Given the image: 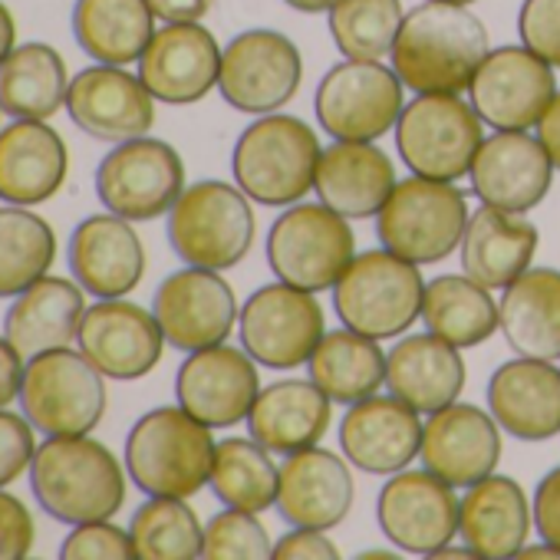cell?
Here are the masks:
<instances>
[{
	"instance_id": "6da1fadb",
	"label": "cell",
	"mask_w": 560,
	"mask_h": 560,
	"mask_svg": "<svg viewBox=\"0 0 560 560\" xmlns=\"http://www.w3.org/2000/svg\"><path fill=\"white\" fill-rule=\"evenodd\" d=\"M491 40L478 14L462 4L422 0L406 11L389 67L409 93H468Z\"/></svg>"
},
{
	"instance_id": "7a4b0ae2",
	"label": "cell",
	"mask_w": 560,
	"mask_h": 560,
	"mask_svg": "<svg viewBox=\"0 0 560 560\" xmlns=\"http://www.w3.org/2000/svg\"><path fill=\"white\" fill-rule=\"evenodd\" d=\"M27 475L40 511L67 527L116 517L129 494L126 462L90 435L44 439Z\"/></svg>"
},
{
	"instance_id": "3957f363",
	"label": "cell",
	"mask_w": 560,
	"mask_h": 560,
	"mask_svg": "<svg viewBox=\"0 0 560 560\" xmlns=\"http://www.w3.org/2000/svg\"><path fill=\"white\" fill-rule=\"evenodd\" d=\"M320 136L311 122L288 113L257 116L234 142V185L264 208H291L314 191Z\"/></svg>"
},
{
	"instance_id": "277c9868",
	"label": "cell",
	"mask_w": 560,
	"mask_h": 560,
	"mask_svg": "<svg viewBox=\"0 0 560 560\" xmlns=\"http://www.w3.org/2000/svg\"><path fill=\"white\" fill-rule=\"evenodd\" d=\"M214 429L182 406L149 409L126 435L129 481L152 498H191L211 481Z\"/></svg>"
},
{
	"instance_id": "5b68a950",
	"label": "cell",
	"mask_w": 560,
	"mask_h": 560,
	"mask_svg": "<svg viewBox=\"0 0 560 560\" xmlns=\"http://www.w3.org/2000/svg\"><path fill=\"white\" fill-rule=\"evenodd\" d=\"M422 267L380 244L350 260L334 288V311L343 327L383 343L406 337L422 320Z\"/></svg>"
},
{
	"instance_id": "8992f818",
	"label": "cell",
	"mask_w": 560,
	"mask_h": 560,
	"mask_svg": "<svg viewBox=\"0 0 560 560\" xmlns=\"http://www.w3.org/2000/svg\"><path fill=\"white\" fill-rule=\"evenodd\" d=\"M165 234L182 264L224 273L237 267L254 247V201L234 182H191L165 214Z\"/></svg>"
},
{
	"instance_id": "52a82bcc",
	"label": "cell",
	"mask_w": 560,
	"mask_h": 560,
	"mask_svg": "<svg viewBox=\"0 0 560 560\" xmlns=\"http://www.w3.org/2000/svg\"><path fill=\"white\" fill-rule=\"evenodd\" d=\"M357 257V234L350 218L324 201H298L277 214L267 231V267L273 280L324 294L334 291Z\"/></svg>"
},
{
	"instance_id": "ba28073f",
	"label": "cell",
	"mask_w": 560,
	"mask_h": 560,
	"mask_svg": "<svg viewBox=\"0 0 560 560\" xmlns=\"http://www.w3.org/2000/svg\"><path fill=\"white\" fill-rule=\"evenodd\" d=\"M468 218V198L458 182L409 175L380 208L376 234L386 250L429 267L458 250Z\"/></svg>"
},
{
	"instance_id": "9c48e42d",
	"label": "cell",
	"mask_w": 560,
	"mask_h": 560,
	"mask_svg": "<svg viewBox=\"0 0 560 560\" xmlns=\"http://www.w3.org/2000/svg\"><path fill=\"white\" fill-rule=\"evenodd\" d=\"M21 412L50 435H93L106 416V376L77 347L47 350L27 360L21 383Z\"/></svg>"
},
{
	"instance_id": "30bf717a",
	"label": "cell",
	"mask_w": 560,
	"mask_h": 560,
	"mask_svg": "<svg viewBox=\"0 0 560 560\" xmlns=\"http://www.w3.org/2000/svg\"><path fill=\"white\" fill-rule=\"evenodd\" d=\"M393 132L399 162L412 175L439 182L465 178L485 142L481 116L458 93H419L406 103Z\"/></svg>"
},
{
	"instance_id": "8fae6325",
	"label": "cell",
	"mask_w": 560,
	"mask_h": 560,
	"mask_svg": "<svg viewBox=\"0 0 560 560\" xmlns=\"http://www.w3.org/2000/svg\"><path fill=\"white\" fill-rule=\"evenodd\" d=\"M406 109V86L383 60L334 63L314 96L320 129L337 142H376L396 129Z\"/></svg>"
},
{
	"instance_id": "7c38bea8",
	"label": "cell",
	"mask_w": 560,
	"mask_h": 560,
	"mask_svg": "<svg viewBox=\"0 0 560 560\" xmlns=\"http://www.w3.org/2000/svg\"><path fill=\"white\" fill-rule=\"evenodd\" d=\"M301 47L280 31L250 27L231 37L221 50L218 96L244 116L280 113L301 93Z\"/></svg>"
},
{
	"instance_id": "4fadbf2b",
	"label": "cell",
	"mask_w": 560,
	"mask_h": 560,
	"mask_svg": "<svg viewBox=\"0 0 560 560\" xmlns=\"http://www.w3.org/2000/svg\"><path fill=\"white\" fill-rule=\"evenodd\" d=\"M327 334V314L317 294L291 288L284 280L257 288L237 314L241 347L257 366L267 370H298L307 366L311 353Z\"/></svg>"
},
{
	"instance_id": "5bb4252c",
	"label": "cell",
	"mask_w": 560,
	"mask_h": 560,
	"mask_svg": "<svg viewBox=\"0 0 560 560\" xmlns=\"http://www.w3.org/2000/svg\"><path fill=\"white\" fill-rule=\"evenodd\" d=\"M93 188L106 211L129 218L132 224L155 221L168 214L185 191V162L168 142L139 136L103 155Z\"/></svg>"
},
{
	"instance_id": "9a60e30c",
	"label": "cell",
	"mask_w": 560,
	"mask_h": 560,
	"mask_svg": "<svg viewBox=\"0 0 560 560\" xmlns=\"http://www.w3.org/2000/svg\"><path fill=\"white\" fill-rule=\"evenodd\" d=\"M152 314L168 347L178 353H195L228 343V337L237 330L241 307L221 270L185 264L155 288Z\"/></svg>"
},
{
	"instance_id": "2e32d148",
	"label": "cell",
	"mask_w": 560,
	"mask_h": 560,
	"mask_svg": "<svg viewBox=\"0 0 560 560\" xmlns=\"http://www.w3.org/2000/svg\"><path fill=\"white\" fill-rule=\"evenodd\" d=\"M458 488L429 468H402L389 475L376 498L383 537L412 557H432L458 537Z\"/></svg>"
},
{
	"instance_id": "e0dca14e",
	"label": "cell",
	"mask_w": 560,
	"mask_h": 560,
	"mask_svg": "<svg viewBox=\"0 0 560 560\" xmlns=\"http://www.w3.org/2000/svg\"><path fill=\"white\" fill-rule=\"evenodd\" d=\"M553 96V67L530 54L524 44H504L488 50L468 86V103L494 132L534 129Z\"/></svg>"
},
{
	"instance_id": "ac0fdd59",
	"label": "cell",
	"mask_w": 560,
	"mask_h": 560,
	"mask_svg": "<svg viewBox=\"0 0 560 560\" xmlns=\"http://www.w3.org/2000/svg\"><path fill=\"white\" fill-rule=\"evenodd\" d=\"M175 373V402L208 429H231L247 422V412L260 393L257 363L244 347L218 343L185 353Z\"/></svg>"
},
{
	"instance_id": "d6986e66",
	"label": "cell",
	"mask_w": 560,
	"mask_h": 560,
	"mask_svg": "<svg viewBox=\"0 0 560 560\" xmlns=\"http://www.w3.org/2000/svg\"><path fill=\"white\" fill-rule=\"evenodd\" d=\"M77 347L106 380L136 383L159 366L165 334L152 311L126 298H109L86 307Z\"/></svg>"
},
{
	"instance_id": "ffe728a7",
	"label": "cell",
	"mask_w": 560,
	"mask_h": 560,
	"mask_svg": "<svg viewBox=\"0 0 560 560\" xmlns=\"http://www.w3.org/2000/svg\"><path fill=\"white\" fill-rule=\"evenodd\" d=\"M221 44L201 21L162 24L139 57V80L165 106H195L218 90Z\"/></svg>"
},
{
	"instance_id": "44dd1931",
	"label": "cell",
	"mask_w": 560,
	"mask_h": 560,
	"mask_svg": "<svg viewBox=\"0 0 560 560\" xmlns=\"http://www.w3.org/2000/svg\"><path fill=\"white\" fill-rule=\"evenodd\" d=\"M553 162L530 129H508L485 136L471 168L468 182L481 205L527 214L534 211L550 185H553Z\"/></svg>"
},
{
	"instance_id": "7402d4cb",
	"label": "cell",
	"mask_w": 560,
	"mask_h": 560,
	"mask_svg": "<svg viewBox=\"0 0 560 560\" xmlns=\"http://www.w3.org/2000/svg\"><path fill=\"white\" fill-rule=\"evenodd\" d=\"M70 122L100 142H129L149 136L155 122V96L139 73L113 63H93L70 80L67 93Z\"/></svg>"
},
{
	"instance_id": "603a6c76",
	"label": "cell",
	"mask_w": 560,
	"mask_h": 560,
	"mask_svg": "<svg viewBox=\"0 0 560 560\" xmlns=\"http://www.w3.org/2000/svg\"><path fill=\"white\" fill-rule=\"evenodd\" d=\"M67 264L77 284L96 298H129L145 277V244L129 218L113 211L83 218L67 241Z\"/></svg>"
},
{
	"instance_id": "cb8c5ba5",
	"label": "cell",
	"mask_w": 560,
	"mask_h": 560,
	"mask_svg": "<svg viewBox=\"0 0 560 560\" xmlns=\"http://www.w3.org/2000/svg\"><path fill=\"white\" fill-rule=\"evenodd\" d=\"M353 501L357 481L347 455H337L324 445H311L304 452L284 455V462H280L273 508L288 524L334 530L350 517Z\"/></svg>"
},
{
	"instance_id": "d4e9b609",
	"label": "cell",
	"mask_w": 560,
	"mask_h": 560,
	"mask_svg": "<svg viewBox=\"0 0 560 560\" xmlns=\"http://www.w3.org/2000/svg\"><path fill=\"white\" fill-rule=\"evenodd\" d=\"M422 468L465 491L501 465V425L488 409L452 402L422 422Z\"/></svg>"
},
{
	"instance_id": "484cf974",
	"label": "cell",
	"mask_w": 560,
	"mask_h": 560,
	"mask_svg": "<svg viewBox=\"0 0 560 560\" xmlns=\"http://www.w3.org/2000/svg\"><path fill=\"white\" fill-rule=\"evenodd\" d=\"M422 416L399 396H370L347 409L340 422V452L366 475H396L419 458Z\"/></svg>"
},
{
	"instance_id": "4316f807",
	"label": "cell",
	"mask_w": 560,
	"mask_h": 560,
	"mask_svg": "<svg viewBox=\"0 0 560 560\" xmlns=\"http://www.w3.org/2000/svg\"><path fill=\"white\" fill-rule=\"evenodd\" d=\"M488 412L517 442L560 435V366L530 357L501 363L488 380Z\"/></svg>"
},
{
	"instance_id": "83f0119b",
	"label": "cell",
	"mask_w": 560,
	"mask_h": 560,
	"mask_svg": "<svg viewBox=\"0 0 560 560\" xmlns=\"http://www.w3.org/2000/svg\"><path fill=\"white\" fill-rule=\"evenodd\" d=\"M70 175V149L50 119H14L0 129V201L34 208Z\"/></svg>"
},
{
	"instance_id": "f1b7e54d",
	"label": "cell",
	"mask_w": 560,
	"mask_h": 560,
	"mask_svg": "<svg viewBox=\"0 0 560 560\" xmlns=\"http://www.w3.org/2000/svg\"><path fill=\"white\" fill-rule=\"evenodd\" d=\"M534 511L527 491L511 478L491 471L465 488L458 498V537L481 560H511L530 540Z\"/></svg>"
},
{
	"instance_id": "f546056e",
	"label": "cell",
	"mask_w": 560,
	"mask_h": 560,
	"mask_svg": "<svg viewBox=\"0 0 560 560\" xmlns=\"http://www.w3.org/2000/svg\"><path fill=\"white\" fill-rule=\"evenodd\" d=\"M334 422V402L314 380H277L260 386L250 412L247 435L273 455H294L320 445Z\"/></svg>"
},
{
	"instance_id": "4dcf8cb0",
	"label": "cell",
	"mask_w": 560,
	"mask_h": 560,
	"mask_svg": "<svg viewBox=\"0 0 560 560\" xmlns=\"http://www.w3.org/2000/svg\"><path fill=\"white\" fill-rule=\"evenodd\" d=\"M399 185L396 162L376 142H337L324 149L314 191L317 198L350 221L376 218L393 188Z\"/></svg>"
},
{
	"instance_id": "1f68e13d",
	"label": "cell",
	"mask_w": 560,
	"mask_h": 560,
	"mask_svg": "<svg viewBox=\"0 0 560 560\" xmlns=\"http://www.w3.org/2000/svg\"><path fill=\"white\" fill-rule=\"evenodd\" d=\"M468 370L462 350L435 334H406L386 353V389L412 406L419 416H432L458 402Z\"/></svg>"
},
{
	"instance_id": "d6a6232c",
	"label": "cell",
	"mask_w": 560,
	"mask_h": 560,
	"mask_svg": "<svg viewBox=\"0 0 560 560\" xmlns=\"http://www.w3.org/2000/svg\"><path fill=\"white\" fill-rule=\"evenodd\" d=\"M537 244L540 231L534 221L514 211L481 205L478 211H471L458 244L462 273H468L488 291H504L511 280L534 267Z\"/></svg>"
},
{
	"instance_id": "836d02e7",
	"label": "cell",
	"mask_w": 560,
	"mask_h": 560,
	"mask_svg": "<svg viewBox=\"0 0 560 560\" xmlns=\"http://www.w3.org/2000/svg\"><path fill=\"white\" fill-rule=\"evenodd\" d=\"M86 307V291L77 280L47 273L11 301L4 314V337L24 360L73 347Z\"/></svg>"
},
{
	"instance_id": "e575fe53",
	"label": "cell",
	"mask_w": 560,
	"mask_h": 560,
	"mask_svg": "<svg viewBox=\"0 0 560 560\" xmlns=\"http://www.w3.org/2000/svg\"><path fill=\"white\" fill-rule=\"evenodd\" d=\"M501 334L517 357L560 360V270L527 267L501 291Z\"/></svg>"
},
{
	"instance_id": "d590c367",
	"label": "cell",
	"mask_w": 560,
	"mask_h": 560,
	"mask_svg": "<svg viewBox=\"0 0 560 560\" xmlns=\"http://www.w3.org/2000/svg\"><path fill=\"white\" fill-rule=\"evenodd\" d=\"M149 0H77L70 27L77 47L93 63L132 67L145 54L155 27Z\"/></svg>"
},
{
	"instance_id": "8d00e7d4",
	"label": "cell",
	"mask_w": 560,
	"mask_h": 560,
	"mask_svg": "<svg viewBox=\"0 0 560 560\" xmlns=\"http://www.w3.org/2000/svg\"><path fill=\"white\" fill-rule=\"evenodd\" d=\"M70 70L57 47L18 44L0 63V109L11 119H54L67 109Z\"/></svg>"
},
{
	"instance_id": "74e56055",
	"label": "cell",
	"mask_w": 560,
	"mask_h": 560,
	"mask_svg": "<svg viewBox=\"0 0 560 560\" xmlns=\"http://www.w3.org/2000/svg\"><path fill=\"white\" fill-rule=\"evenodd\" d=\"M422 324L458 350H471L501 334L498 301L468 273H442L425 284Z\"/></svg>"
},
{
	"instance_id": "f35d334b",
	"label": "cell",
	"mask_w": 560,
	"mask_h": 560,
	"mask_svg": "<svg viewBox=\"0 0 560 560\" xmlns=\"http://www.w3.org/2000/svg\"><path fill=\"white\" fill-rule=\"evenodd\" d=\"M307 373L330 396V402L353 406L386 386V353L380 340L340 327L324 334L307 360Z\"/></svg>"
},
{
	"instance_id": "ab89813d",
	"label": "cell",
	"mask_w": 560,
	"mask_h": 560,
	"mask_svg": "<svg viewBox=\"0 0 560 560\" xmlns=\"http://www.w3.org/2000/svg\"><path fill=\"white\" fill-rule=\"evenodd\" d=\"M277 481H280V465L273 462V452H267L250 435L221 439L214 445L208 488L224 508L264 514L277 501Z\"/></svg>"
},
{
	"instance_id": "60d3db41",
	"label": "cell",
	"mask_w": 560,
	"mask_h": 560,
	"mask_svg": "<svg viewBox=\"0 0 560 560\" xmlns=\"http://www.w3.org/2000/svg\"><path fill=\"white\" fill-rule=\"evenodd\" d=\"M57 260L54 228L31 208H0V301H14L21 291L50 273Z\"/></svg>"
},
{
	"instance_id": "b9f144b4",
	"label": "cell",
	"mask_w": 560,
	"mask_h": 560,
	"mask_svg": "<svg viewBox=\"0 0 560 560\" xmlns=\"http://www.w3.org/2000/svg\"><path fill=\"white\" fill-rule=\"evenodd\" d=\"M129 534L139 560H195L201 557L205 524L188 498H152L129 517Z\"/></svg>"
},
{
	"instance_id": "7bdbcfd3",
	"label": "cell",
	"mask_w": 560,
	"mask_h": 560,
	"mask_svg": "<svg viewBox=\"0 0 560 560\" xmlns=\"http://www.w3.org/2000/svg\"><path fill=\"white\" fill-rule=\"evenodd\" d=\"M402 18V0H337L327 11V27L347 60H386Z\"/></svg>"
},
{
	"instance_id": "ee69618b",
	"label": "cell",
	"mask_w": 560,
	"mask_h": 560,
	"mask_svg": "<svg viewBox=\"0 0 560 560\" xmlns=\"http://www.w3.org/2000/svg\"><path fill=\"white\" fill-rule=\"evenodd\" d=\"M205 560H267L273 557V540L257 514L241 508H224L205 524Z\"/></svg>"
},
{
	"instance_id": "f6af8a7d",
	"label": "cell",
	"mask_w": 560,
	"mask_h": 560,
	"mask_svg": "<svg viewBox=\"0 0 560 560\" xmlns=\"http://www.w3.org/2000/svg\"><path fill=\"white\" fill-rule=\"evenodd\" d=\"M63 560H132L136 544L129 527H119L109 521H86L70 527V534L60 544Z\"/></svg>"
},
{
	"instance_id": "bcb514c9",
	"label": "cell",
	"mask_w": 560,
	"mask_h": 560,
	"mask_svg": "<svg viewBox=\"0 0 560 560\" xmlns=\"http://www.w3.org/2000/svg\"><path fill=\"white\" fill-rule=\"evenodd\" d=\"M517 37L530 54L560 70V0H521Z\"/></svg>"
},
{
	"instance_id": "7dc6e473",
	"label": "cell",
	"mask_w": 560,
	"mask_h": 560,
	"mask_svg": "<svg viewBox=\"0 0 560 560\" xmlns=\"http://www.w3.org/2000/svg\"><path fill=\"white\" fill-rule=\"evenodd\" d=\"M37 455V429L24 412L0 409V488H11L21 475L31 471Z\"/></svg>"
},
{
	"instance_id": "c3c4849f",
	"label": "cell",
	"mask_w": 560,
	"mask_h": 560,
	"mask_svg": "<svg viewBox=\"0 0 560 560\" xmlns=\"http://www.w3.org/2000/svg\"><path fill=\"white\" fill-rule=\"evenodd\" d=\"M37 540V527H34V514L31 508L0 488V560H21L34 550Z\"/></svg>"
},
{
	"instance_id": "681fc988",
	"label": "cell",
	"mask_w": 560,
	"mask_h": 560,
	"mask_svg": "<svg viewBox=\"0 0 560 560\" xmlns=\"http://www.w3.org/2000/svg\"><path fill=\"white\" fill-rule=\"evenodd\" d=\"M273 560H340V550L327 530L294 527L273 540Z\"/></svg>"
},
{
	"instance_id": "f907efd6",
	"label": "cell",
	"mask_w": 560,
	"mask_h": 560,
	"mask_svg": "<svg viewBox=\"0 0 560 560\" xmlns=\"http://www.w3.org/2000/svg\"><path fill=\"white\" fill-rule=\"evenodd\" d=\"M530 511H534V530L540 540L553 544L560 550V465L550 468L530 498Z\"/></svg>"
},
{
	"instance_id": "816d5d0a",
	"label": "cell",
	"mask_w": 560,
	"mask_h": 560,
	"mask_svg": "<svg viewBox=\"0 0 560 560\" xmlns=\"http://www.w3.org/2000/svg\"><path fill=\"white\" fill-rule=\"evenodd\" d=\"M24 366L27 360L14 350V343L8 337H0V409H8L21 396Z\"/></svg>"
},
{
	"instance_id": "f5cc1de1",
	"label": "cell",
	"mask_w": 560,
	"mask_h": 560,
	"mask_svg": "<svg viewBox=\"0 0 560 560\" xmlns=\"http://www.w3.org/2000/svg\"><path fill=\"white\" fill-rule=\"evenodd\" d=\"M149 8L162 24H185L201 21L214 8V0H149Z\"/></svg>"
},
{
	"instance_id": "db71d44e",
	"label": "cell",
	"mask_w": 560,
	"mask_h": 560,
	"mask_svg": "<svg viewBox=\"0 0 560 560\" xmlns=\"http://www.w3.org/2000/svg\"><path fill=\"white\" fill-rule=\"evenodd\" d=\"M534 132H537V139L544 142V149H547L553 168L560 172V90H557V96L550 100V106L544 109V116H540V122L534 126Z\"/></svg>"
},
{
	"instance_id": "11a10c76",
	"label": "cell",
	"mask_w": 560,
	"mask_h": 560,
	"mask_svg": "<svg viewBox=\"0 0 560 560\" xmlns=\"http://www.w3.org/2000/svg\"><path fill=\"white\" fill-rule=\"evenodd\" d=\"M18 47V21L11 14V8L0 0V63L8 60V54Z\"/></svg>"
},
{
	"instance_id": "9f6ffc18",
	"label": "cell",
	"mask_w": 560,
	"mask_h": 560,
	"mask_svg": "<svg viewBox=\"0 0 560 560\" xmlns=\"http://www.w3.org/2000/svg\"><path fill=\"white\" fill-rule=\"evenodd\" d=\"M284 4L298 14H327L337 0H284Z\"/></svg>"
},
{
	"instance_id": "6f0895ef",
	"label": "cell",
	"mask_w": 560,
	"mask_h": 560,
	"mask_svg": "<svg viewBox=\"0 0 560 560\" xmlns=\"http://www.w3.org/2000/svg\"><path fill=\"white\" fill-rule=\"evenodd\" d=\"M517 557H521V560H537V557H547V560H560V550H557L553 544L540 540V544H524Z\"/></svg>"
},
{
	"instance_id": "680465c9",
	"label": "cell",
	"mask_w": 560,
	"mask_h": 560,
	"mask_svg": "<svg viewBox=\"0 0 560 560\" xmlns=\"http://www.w3.org/2000/svg\"><path fill=\"white\" fill-rule=\"evenodd\" d=\"M455 544V540H452ZM452 544H445L442 550H435L429 560H458V557H475V550L468 547V544H462V547H452Z\"/></svg>"
},
{
	"instance_id": "91938a15",
	"label": "cell",
	"mask_w": 560,
	"mask_h": 560,
	"mask_svg": "<svg viewBox=\"0 0 560 560\" xmlns=\"http://www.w3.org/2000/svg\"><path fill=\"white\" fill-rule=\"evenodd\" d=\"M399 547H393V550H363L360 553V560H399Z\"/></svg>"
},
{
	"instance_id": "94428289",
	"label": "cell",
	"mask_w": 560,
	"mask_h": 560,
	"mask_svg": "<svg viewBox=\"0 0 560 560\" xmlns=\"http://www.w3.org/2000/svg\"><path fill=\"white\" fill-rule=\"evenodd\" d=\"M442 4H462V8H471L475 0H442Z\"/></svg>"
},
{
	"instance_id": "6125c7cd",
	"label": "cell",
	"mask_w": 560,
	"mask_h": 560,
	"mask_svg": "<svg viewBox=\"0 0 560 560\" xmlns=\"http://www.w3.org/2000/svg\"><path fill=\"white\" fill-rule=\"evenodd\" d=\"M0 119H4V109H0ZM0 129H4V126H0Z\"/></svg>"
}]
</instances>
